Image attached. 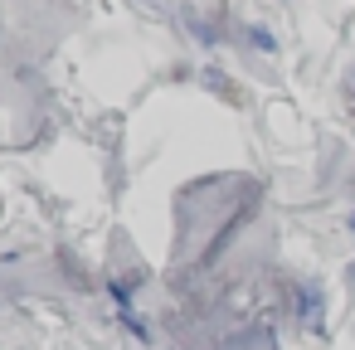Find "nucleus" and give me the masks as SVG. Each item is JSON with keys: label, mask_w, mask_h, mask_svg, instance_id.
<instances>
[{"label": "nucleus", "mask_w": 355, "mask_h": 350, "mask_svg": "<svg viewBox=\"0 0 355 350\" xmlns=\"http://www.w3.org/2000/svg\"><path fill=\"white\" fill-rule=\"evenodd\" d=\"M297 321L306 331H321L326 326V287H321V277L297 282Z\"/></svg>", "instance_id": "1"}, {"label": "nucleus", "mask_w": 355, "mask_h": 350, "mask_svg": "<svg viewBox=\"0 0 355 350\" xmlns=\"http://www.w3.org/2000/svg\"><path fill=\"white\" fill-rule=\"evenodd\" d=\"M117 321H122V326H127V331H132L137 340H146V345H151V326H146V321L137 316V306H117Z\"/></svg>", "instance_id": "2"}, {"label": "nucleus", "mask_w": 355, "mask_h": 350, "mask_svg": "<svg viewBox=\"0 0 355 350\" xmlns=\"http://www.w3.org/2000/svg\"><path fill=\"white\" fill-rule=\"evenodd\" d=\"M107 297H112L117 306H132V282H117V277H112V282H107Z\"/></svg>", "instance_id": "3"}, {"label": "nucleus", "mask_w": 355, "mask_h": 350, "mask_svg": "<svg viewBox=\"0 0 355 350\" xmlns=\"http://www.w3.org/2000/svg\"><path fill=\"white\" fill-rule=\"evenodd\" d=\"M350 229H355V214H350Z\"/></svg>", "instance_id": "4"}]
</instances>
